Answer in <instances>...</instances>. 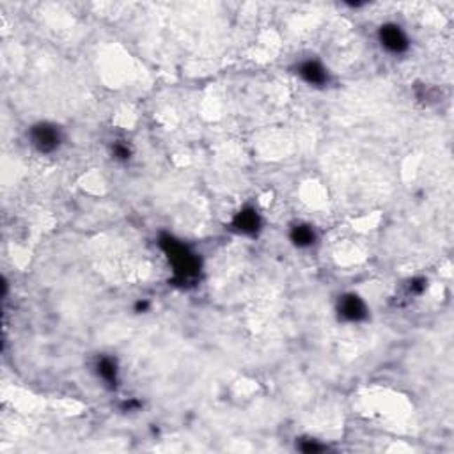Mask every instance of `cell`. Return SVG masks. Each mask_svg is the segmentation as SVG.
Listing matches in <instances>:
<instances>
[{
    "label": "cell",
    "mask_w": 454,
    "mask_h": 454,
    "mask_svg": "<svg viewBox=\"0 0 454 454\" xmlns=\"http://www.w3.org/2000/svg\"><path fill=\"white\" fill-rule=\"evenodd\" d=\"M234 229L241 234H255L261 227V218L254 208H245L234 217L233 220Z\"/></svg>",
    "instance_id": "cell-6"
},
{
    "label": "cell",
    "mask_w": 454,
    "mask_h": 454,
    "mask_svg": "<svg viewBox=\"0 0 454 454\" xmlns=\"http://www.w3.org/2000/svg\"><path fill=\"white\" fill-rule=\"evenodd\" d=\"M298 449L304 450V453H321V450H325V446L318 443L316 440H305V443H300Z\"/></svg>",
    "instance_id": "cell-10"
},
{
    "label": "cell",
    "mask_w": 454,
    "mask_h": 454,
    "mask_svg": "<svg viewBox=\"0 0 454 454\" xmlns=\"http://www.w3.org/2000/svg\"><path fill=\"white\" fill-rule=\"evenodd\" d=\"M298 75L305 84L314 87L327 86L328 84V72L319 60L307 59L298 64Z\"/></svg>",
    "instance_id": "cell-5"
},
{
    "label": "cell",
    "mask_w": 454,
    "mask_h": 454,
    "mask_svg": "<svg viewBox=\"0 0 454 454\" xmlns=\"http://www.w3.org/2000/svg\"><path fill=\"white\" fill-rule=\"evenodd\" d=\"M96 373H98L100 378L105 383H109V385H116L117 383V366L109 356L98 359V362H96Z\"/></svg>",
    "instance_id": "cell-8"
},
{
    "label": "cell",
    "mask_w": 454,
    "mask_h": 454,
    "mask_svg": "<svg viewBox=\"0 0 454 454\" xmlns=\"http://www.w3.org/2000/svg\"><path fill=\"white\" fill-rule=\"evenodd\" d=\"M112 153L117 160H128L130 158V147L123 142H116L112 147Z\"/></svg>",
    "instance_id": "cell-9"
},
{
    "label": "cell",
    "mask_w": 454,
    "mask_h": 454,
    "mask_svg": "<svg viewBox=\"0 0 454 454\" xmlns=\"http://www.w3.org/2000/svg\"><path fill=\"white\" fill-rule=\"evenodd\" d=\"M289 238L293 241L295 247L298 248H307L312 247L316 241V231L312 229V225L309 224H297L295 227H291Z\"/></svg>",
    "instance_id": "cell-7"
},
{
    "label": "cell",
    "mask_w": 454,
    "mask_h": 454,
    "mask_svg": "<svg viewBox=\"0 0 454 454\" xmlns=\"http://www.w3.org/2000/svg\"><path fill=\"white\" fill-rule=\"evenodd\" d=\"M161 247H163V252L167 254L169 263L173 265L174 274H176L178 279L187 282L197 277L201 268L199 258H197L187 245L180 243V241H176L174 238L166 236L161 240Z\"/></svg>",
    "instance_id": "cell-1"
},
{
    "label": "cell",
    "mask_w": 454,
    "mask_h": 454,
    "mask_svg": "<svg viewBox=\"0 0 454 454\" xmlns=\"http://www.w3.org/2000/svg\"><path fill=\"white\" fill-rule=\"evenodd\" d=\"M378 39L380 45L389 53H394V55L405 53L410 46L408 36L398 23H385V25L380 27Z\"/></svg>",
    "instance_id": "cell-3"
},
{
    "label": "cell",
    "mask_w": 454,
    "mask_h": 454,
    "mask_svg": "<svg viewBox=\"0 0 454 454\" xmlns=\"http://www.w3.org/2000/svg\"><path fill=\"white\" fill-rule=\"evenodd\" d=\"M30 144L41 154L55 153L62 144V130L53 123H38L30 128Z\"/></svg>",
    "instance_id": "cell-2"
},
{
    "label": "cell",
    "mask_w": 454,
    "mask_h": 454,
    "mask_svg": "<svg viewBox=\"0 0 454 454\" xmlns=\"http://www.w3.org/2000/svg\"><path fill=\"white\" fill-rule=\"evenodd\" d=\"M338 312L339 318L345 319V321L359 323L368 318V305L359 295L348 293L339 298Z\"/></svg>",
    "instance_id": "cell-4"
}]
</instances>
